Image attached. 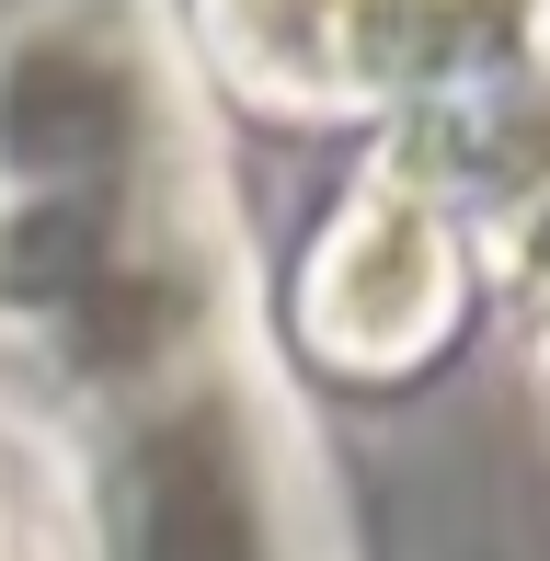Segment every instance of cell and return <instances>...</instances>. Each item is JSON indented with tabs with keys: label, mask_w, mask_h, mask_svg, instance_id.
Instances as JSON below:
<instances>
[{
	"label": "cell",
	"mask_w": 550,
	"mask_h": 561,
	"mask_svg": "<svg viewBox=\"0 0 550 561\" xmlns=\"http://www.w3.org/2000/svg\"><path fill=\"white\" fill-rule=\"evenodd\" d=\"M230 218L161 0H0V401L46 436L230 344Z\"/></svg>",
	"instance_id": "cell-1"
},
{
	"label": "cell",
	"mask_w": 550,
	"mask_h": 561,
	"mask_svg": "<svg viewBox=\"0 0 550 561\" xmlns=\"http://www.w3.org/2000/svg\"><path fill=\"white\" fill-rule=\"evenodd\" d=\"M69 447H81V561H333L298 424L241 344Z\"/></svg>",
	"instance_id": "cell-2"
},
{
	"label": "cell",
	"mask_w": 550,
	"mask_h": 561,
	"mask_svg": "<svg viewBox=\"0 0 550 561\" xmlns=\"http://www.w3.org/2000/svg\"><path fill=\"white\" fill-rule=\"evenodd\" d=\"M516 46V0H195V58L264 115H436Z\"/></svg>",
	"instance_id": "cell-3"
},
{
	"label": "cell",
	"mask_w": 550,
	"mask_h": 561,
	"mask_svg": "<svg viewBox=\"0 0 550 561\" xmlns=\"http://www.w3.org/2000/svg\"><path fill=\"white\" fill-rule=\"evenodd\" d=\"M447 333H459V218L436 184L379 161L298 275V355L333 378H413Z\"/></svg>",
	"instance_id": "cell-4"
},
{
	"label": "cell",
	"mask_w": 550,
	"mask_h": 561,
	"mask_svg": "<svg viewBox=\"0 0 550 561\" xmlns=\"http://www.w3.org/2000/svg\"><path fill=\"white\" fill-rule=\"evenodd\" d=\"M505 252H516V298H528V333H539V378H550V195L505 218Z\"/></svg>",
	"instance_id": "cell-5"
},
{
	"label": "cell",
	"mask_w": 550,
	"mask_h": 561,
	"mask_svg": "<svg viewBox=\"0 0 550 561\" xmlns=\"http://www.w3.org/2000/svg\"><path fill=\"white\" fill-rule=\"evenodd\" d=\"M0 561H46V550H35V527L12 516V493H0Z\"/></svg>",
	"instance_id": "cell-6"
}]
</instances>
